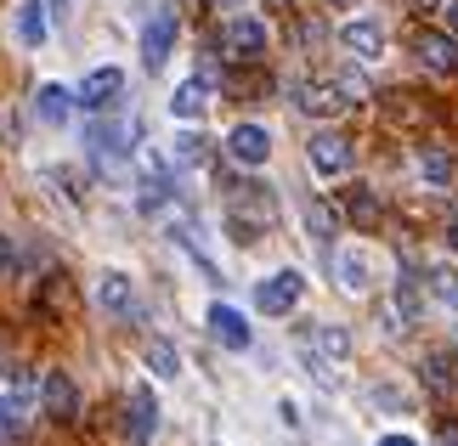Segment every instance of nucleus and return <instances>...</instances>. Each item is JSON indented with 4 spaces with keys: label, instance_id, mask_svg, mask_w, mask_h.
<instances>
[{
    "label": "nucleus",
    "instance_id": "obj_1",
    "mask_svg": "<svg viewBox=\"0 0 458 446\" xmlns=\"http://www.w3.org/2000/svg\"><path fill=\"white\" fill-rule=\"evenodd\" d=\"M277 221V198L260 181H243V187H233V238L238 243H250L255 231H267Z\"/></svg>",
    "mask_w": 458,
    "mask_h": 446
},
{
    "label": "nucleus",
    "instance_id": "obj_2",
    "mask_svg": "<svg viewBox=\"0 0 458 446\" xmlns=\"http://www.w3.org/2000/svg\"><path fill=\"white\" fill-rule=\"evenodd\" d=\"M221 51L233 63H260L267 57V23H260V17H226L221 23Z\"/></svg>",
    "mask_w": 458,
    "mask_h": 446
},
{
    "label": "nucleus",
    "instance_id": "obj_3",
    "mask_svg": "<svg viewBox=\"0 0 458 446\" xmlns=\"http://www.w3.org/2000/svg\"><path fill=\"white\" fill-rule=\"evenodd\" d=\"M29 401H34V373L29 367H12L6 384H0V430H23L29 424Z\"/></svg>",
    "mask_w": 458,
    "mask_h": 446
},
{
    "label": "nucleus",
    "instance_id": "obj_4",
    "mask_svg": "<svg viewBox=\"0 0 458 446\" xmlns=\"http://www.w3.org/2000/svg\"><path fill=\"white\" fill-rule=\"evenodd\" d=\"M301 294H306V277L289 265V272H272V277L255 289V306L267 311V316H289L294 306H301Z\"/></svg>",
    "mask_w": 458,
    "mask_h": 446
},
{
    "label": "nucleus",
    "instance_id": "obj_5",
    "mask_svg": "<svg viewBox=\"0 0 458 446\" xmlns=\"http://www.w3.org/2000/svg\"><path fill=\"white\" fill-rule=\"evenodd\" d=\"M153 430H158V401H153L148 384H136L131 396H125V441L131 446H148Z\"/></svg>",
    "mask_w": 458,
    "mask_h": 446
},
{
    "label": "nucleus",
    "instance_id": "obj_6",
    "mask_svg": "<svg viewBox=\"0 0 458 446\" xmlns=\"http://www.w3.org/2000/svg\"><path fill=\"white\" fill-rule=\"evenodd\" d=\"M306 153H311V170H317V175H345L351 158H357V147H351L340 130H317Z\"/></svg>",
    "mask_w": 458,
    "mask_h": 446
},
{
    "label": "nucleus",
    "instance_id": "obj_7",
    "mask_svg": "<svg viewBox=\"0 0 458 446\" xmlns=\"http://www.w3.org/2000/svg\"><path fill=\"white\" fill-rule=\"evenodd\" d=\"M226 153H233L243 170H260V164L272 158V136H267V124H233V136H226Z\"/></svg>",
    "mask_w": 458,
    "mask_h": 446
},
{
    "label": "nucleus",
    "instance_id": "obj_8",
    "mask_svg": "<svg viewBox=\"0 0 458 446\" xmlns=\"http://www.w3.org/2000/svg\"><path fill=\"white\" fill-rule=\"evenodd\" d=\"M119 91H125V74L119 68H91V74L80 80V108H91V114H102V108H114L119 102Z\"/></svg>",
    "mask_w": 458,
    "mask_h": 446
},
{
    "label": "nucleus",
    "instance_id": "obj_9",
    "mask_svg": "<svg viewBox=\"0 0 458 446\" xmlns=\"http://www.w3.org/2000/svg\"><path fill=\"white\" fill-rule=\"evenodd\" d=\"M170 51H175V12H153L148 29H142V63L158 74L170 63Z\"/></svg>",
    "mask_w": 458,
    "mask_h": 446
},
{
    "label": "nucleus",
    "instance_id": "obj_10",
    "mask_svg": "<svg viewBox=\"0 0 458 446\" xmlns=\"http://www.w3.org/2000/svg\"><path fill=\"white\" fill-rule=\"evenodd\" d=\"M340 46L351 51V57H385V23L379 17H351V23L340 29Z\"/></svg>",
    "mask_w": 458,
    "mask_h": 446
},
{
    "label": "nucleus",
    "instance_id": "obj_11",
    "mask_svg": "<svg viewBox=\"0 0 458 446\" xmlns=\"http://www.w3.org/2000/svg\"><path fill=\"white\" fill-rule=\"evenodd\" d=\"M131 136H136V124L131 119H108V124H91V153L102 158V164H119V158L131 153Z\"/></svg>",
    "mask_w": 458,
    "mask_h": 446
},
{
    "label": "nucleus",
    "instance_id": "obj_12",
    "mask_svg": "<svg viewBox=\"0 0 458 446\" xmlns=\"http://www.w3.org/2000/svg\"><path fill=\"white\" fill-rule=\"evenodd\" d=\"M40 401H46V413L57 418V424H68L80 413V390H74V379H68V373L57 367V373H46L40 379Z\"/></svg>",
    "mask_w": 458,
    "mask_h": 446
},
{
    "label": "nucleus",
    "instance_id": "obj_13",
    "mask_svg": "<svg viewBox=\"0 0 458 446\" xmlns=\"http://www.w3.org/2000/svg\"><path fill=\"white\" fill-rule=\"evenodd\" d=\"M301 350L323 356V362H340V356H351V333H345L340 323H311V328L301 333Z\"/></svg>",
    "mask_w": 458,
    "mask_h": 446
},
{
    "label": "nucleus",
    "instance_id": "obj_14",
    "mask_svg": "<svg viewBox=\"0 0 458 446\" xmlns=\"http://www.w3.org/2000/svg\"><path fill=\"white\" fill-rule=\"evenodd\" d=\"M413 51H419L430 68H442V74H458V40H453V34L419 29V34H413Z\"/></svg>",
    "mask_w": 458,
    "mask_h": 446
},
{
    "label": "nucleus",
    "instance_id": "obj_15",
    "mask_svg": "<svg viewBox=\"0 0 458 446\" xmlns=\"http://www.w3.org/2000/svg\"><path fill=\"white\" fill-rule=\"evenodd\" d=\"M294 108L311 119H334L345 108V97H340V85H294Z\"/></svg>",
    "mask_w": 458,
    "mask_h": 446
},
{
    "label": "nucleus",
    "instance_id": "obj_16",
    "mask_svg": "<svg viewBox=\"0 0 458 446\" xmlns=\"http://www.w3.org/2000/svg\"><path fill=\"white\" fill-rule=\"evenodd\" d=\"M209 333H216L226 350H250V323H243V311H233V306H209Z\"/></svg>",
    "mask_w": 458,
    "mask_h": 446
},
{
    "label": "nucleus",
    "instance_id": "obj_17",
    "mask_svg": "<svg viewBox=\"0 0 458 446\" xmlns=\"http://www.w3.org/2000/svg\"><path fill=\"white\" fill-rule=\"evenodd\" d=\"M368 272H374V265H368L362 248H340V255H334V277H340L345 294H368V282H374Z\"/></svg>",
    "mask_w": 458,
    "mask_h": 446
},
{
    "label": "nucleus",
    "instance_id": "obj_18",
    "mask_svg": "<svg viewBox=\"0 0 458 446\" xmlns=\"http://www.w3.org/2000/svg\"><path fill=\"white\" fill-rule=\"evenodd\" d=\"M97 299H102V311H114V316H131V311H136V289H131L125 272H102Z\"/></svg>",
    "mask_w": 458,
    "mask_h": 446
},
{
    "label": "nucleus",
    "instance_id": "obj_19",
    "mask_svg": "<svg viewBox=\"0 0 458 446\" xmlns=\"http://www.w3.org/2000/svg\"><path fill=\"white\" fill-rule=\"evenodd\" d=\"M204 108H209V80L204 74H192L187 85H175V97H170L175 119H204Z\"/></svg>",
    "mask_w": 458,
    "mask_h": 446
},
{
    "label": "nucleus",
    "instance_id": "obj_20",
    "mask_svg": "<svg viewBox=\"0 0 458 446\" xmlns=\"http://www.w3.org/2000/svg\"><path fill=\"white\" fill-rule=\"evenodd\" d=\"M74 91H63V85H40V97H34V114H40L46 124H63L68 114H74Z\"/></svg>",
    "mask_w": 458,
    "mask_h": 446
},
{
    "label": "nucleus",
    "instance_id": "obj_21",
    "mask_svg": "<svg viewBox=\"0 0 458 446\" xmlns=\"http://www.w3.org/2000/svg\"><path fill=\"white\" fill-rule=\"evenodd\" d=\"M17 34H23V46H46V6L40 0H23V6H17Z\"/></svg>",
    "mask_w": 458,
    "mask_h": 446
},
{
    "label": "nucleus",
    "instance_id": "obj_22",
    "mask_svg": "<svg viewBox=\"0 0 458 446\" xmlns=\"http://www.w3.org/2000/svg\"><path fill=\"white\" fill-rule=\"evenodd\" d=\"M306 231H311L317 243H334V231H340V215H334L323 198H311V204H306Z\"/></svg>",
    "mask_w": 458,
    "mask_h": 446
},
{
    "label": "nucleus",
    "instance_id": "obj_23",
    "mask_svg": "<svg viewBox=\"0 0 458 446\" xmlns=\"http://www.w3.org/2000/svg\"><path fill=\"white\" fill-rule=\"evenodd\" d=\"M345 215L357 221V226H379V198L368 187H351L345 192Z\"/></svg>",
    "mask_w": 458,
    "mask_h": 446
},
{
    "label": "nucleus",
    "instance_id": "obj_24",
    "mask_svg": "<svg viewBox=\"0 0 458 446\" xmlns=\"http://www.w3.org/2000/svg\"><path fill=\"white\" fill-rule=\"evenodd\" d=\"M148 367L158 373V379H175V373H182V356H175V345H170V339H148Z\"/></svg>",
    "mask_w": 458,
    "mask_h": 446
},
{
    "label": "nucleus",
    "instance_id": "obj_25",
    "mask_svg": "<svg viewBox=\"0 0 458 446\" xmlns=\"http://www.w3.org/2000/svg\"><path fill=\"white\" fill-rule=\"evenodd\" d=\"M396 311H402V323L419 316V277H408V272L396 277Z\"/></svg>",
    "mask_w": 458,
    "mask_h": 446
},
{
    "label": "nucleus",
    "instance_id": "obj_26",
    "mask_svg": "<svg viewBox=\"0 0 458 446\" xmlns=\"http://www.w3.org/2000/svg\"><path fill=\"white\" fill-rule=\"evenodd\" d=\"M419 170H425L430 187H447V181H453V158H447V153H425V158H419Z\"/></svg>",
    "mask_w": 458,
    "mask_h": 446
},
{
    "label": "nucleus",
    "instance_id": "obj_27",
    "mask_svg": "<svg viewBox=\"0 0 458 446\" xmlns=\"http://www.w3.org/2000/svg\"><path fill=\"white\" fill-rule=\"evenodd\" d=\"M204 158H209L204 136H175V164H204Z\"/></svg>",
    "mask_w": 458,
    "mask_h": 446
},
{
    "label": "nucleus",
    "instance_id": "obj_28",
    "mask_svg": "<svg viewBox=\"0 0 458 446\" xmlns=\"http://www.w3.org/2000/svg\"><path fill=\"white\" fill-rule=\"evenodd\" d=\"M425 379H430L436 390H453V362H447L442 350H430V356H425Z\"/></svg>",
    "mask_w": 458,
    "mask_h": 446
},
{
    "label": "nucleus",
    "instance_id": "obj_29",
    "mask_svg": "<svg viewBox=\"0 0 458 446\" xmlns=\"http://www.w3.org/2000/svg\"><path fill=\"white\" fill-rule=\"evenodd\" d=\"M430 289L442 294L447 306H458V272H453V265H436V272H430Z\"/></svg>",
    "mask_w": 458,
    "mask_h": 446
},
{
    "label": "nucleus",
    "instance_id": "obj_30",
    "mask_svg": "<svg viewBox=\"0 0 458 446\" xmlns=\"http://www.w3.org/2000/svg\"><path fill=\"white\" fill-rule=\"evenodd\" d=\"M334 85L345 91V102H362V97H368V80H362V74H340Z\"/></svg>",
    "mask_w": 458,
    "mask_h": 446
},
{
    "label": "nucleus",
    "instance_id": "obj_31",
    "mask_svg": "<svg viewBox=\"0 0 458 446\" xmlns=\"http://www.w3.org/2000/svg\"><path fill=\"white\" fill-rule=\"evenodd\" d=\"M17 272V248H12V238L0 231V277H12Z\"/></svg>",
    "mask_w": 458,
    "mask_h": 446
},
{
    "label": "nucleus",
    "instance_id": "obj_32",
    "mask_svg": "<svg viewBox=\"0 0 458 446\" xmlns=\"http://www.w3.org/2000/svg\"><path fill=\"white\" fill-rule=\"evenodd\" d=\"M436 446H458V424H442V435H436Z\"/></svg>",
    "mask_w": 458,
    "mask_h": 446
},
{
    "label": "nucleus",
    "instance_id": "obj_33",
    "mask_svg": "<svg viewBox=\"0 0 458 446\" xmlns=\"http://www.w3.org/2000/svg\"><path fill=\"white\" fill-rule=\"evenodd\" d=\"M442 238H447V248H458V209L447 215V231H442Z\"/></svg>",
    "mask_w": 458,
    "mask_h": 446
},
{
    "label": "nucleus",
    "instance_id": "obj_34",
    "mask_svg": "<svg viewBox=\"0 0 458 446\" xmlns=\"http://www.w3.org/2000/svg\"><path fill=\"white\" fill-rule=\"evenodd\" d=\"M379 446H419L413 435H379Z\"/></svg>",
    "mask_w": 458,
    "mask_h": 446
},
{
    "label": "nucleus",
    "instance_id": "obj_35",
    "mask_svg": "<svg viewBox=\"0 0 458 446\" xmlns=\"http://www.w3.org/2000/svg\"><path fill=\"white\" fill-rule=\"evenodd\" d=\"M442 17H447V29L458 34V0H447V6H442Z\"/></svg>",
    "mask_w": 458,
    "mask_h": 446
},
{
    "label": "nucleus",
    "instance_id": "obj_36",
    "mask_svg": "<svg viewBox=\"0 0 458 446\" xmlns=\"http://www.w3.org/2000/svg\"><path fill=\"white\" fill-rule=\"evenodd\" d=\"M413 6H425V12H442V6H447V0H413Z\"/></svg>",
    "mask_w": 458,
    "mask_h": 446
},
{
    "label": "nucleus",
    "instance_id": "obj_37",
    "mask_svg": "<svg viewBox=\"0 0 458 446\" xmlns=\"http://www.w3.org/2000/svg\"><path fill=\"white\" fill-rule=\"evenodd\" d=\"M63 6H68V0H51V12H63Z\"/></svg>",
    "mask_w": 458,
    "mask_h": 446
},
{
    "label": "nucleus",
    "instance_id": "obj_38",
    "mask_svg": "<svg viewBox=\"0 0 458 446\" xmlns=\"http://www.w3.org/2000/svg\"><path fill=\"white\" fill-rule=\"evenodd\" d=\"M328 6H351V0H328Z\"/></svg>",
    "mask_w": 458,
    "mask_h": 446
},
{
    "label": "nucleus",
    "instance_id": "obj_39",
    "mask_svg": "<svg viewBox=\"0 0 458 446\" xmlns=\"http://www.w3.org/2000/svg\"><path fill=\"white\" fill-rule=\"evenodd\" d=\"M453 339H458V328H453Z\"/></svg>",
    "mask_w": 458,
    "mask_h": 446
}]
</instances>
